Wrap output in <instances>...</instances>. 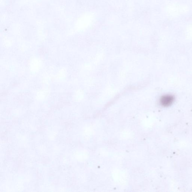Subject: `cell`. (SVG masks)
<instances>
[{
	"instance_id": "obj_1",
	"label": "cell",
	"mask_w": 192,
	"mask_h": 192,
	"mask_svg": "<svg viewBox=\"0 0 192 192\" xmlns=\"http://www.w3.org/2000/svg\"><path fill=\"white\" fill-rule=\"evenodd\" d=\"M174 100V97L170 95H166L163 96L160 100V104L162 106L168 107L173 103Z\"/></svg>"
}]
</instances>
